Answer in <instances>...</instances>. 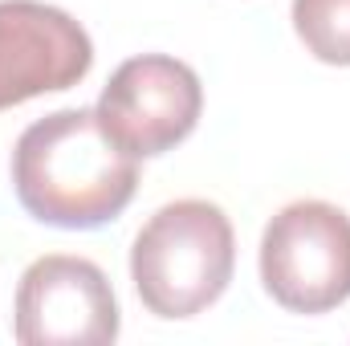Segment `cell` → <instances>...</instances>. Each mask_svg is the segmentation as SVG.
Here are the masks:
<instances>
[{
	"label": "cell",
	"instance_id": "1",
	"mask_svg": "<svg viewBox=\"0 0 350 346\" xmlns=\"http://www.w3.org/2000/svg\"><path fill=\"white\" fill-rule=\"evenodd\" d=\"M139 187V159L122 151L94 110L70 106L37 118L12 147L21 208L53 228L86 232L118 220Z\"/></svg>",
	"mask_w": 350,
	"mask_h": 346
},
{
	"label": "cell",
	"instance_id": "2",
	"mask_svg": "<svg viewBox=\"0 0 350 346\" xmlns=\"http://www.w3.org/2000/svg\"><path fill=\"white\" fill-rule=\"evenodd\" d=\"M237 269V237L220 204H163L131 245V281L147 314L179 322L204 314L228 289Z\"/></svg>",
	"mask_w": 350,
	"mask_h": 346
},
{
	"label": "cell",
	"instance_id": "3",
	"mask_svg": "<svg viewBox=\"0 0 350 346\" xmlns=\"http://www.w3.org/2000/svg\"><path fill=\"white\" fill-rule=\"evenodd\" d=\"M261 285L289 314L350 302V216L326 200L285 204L261 237Z\"/></svg>",
	"mask_w": 350,
	"mask_h": 346
},
{
	"label": "cell",
	"instance_id": "4",
	"mask_svg": "<svg viewBox=\"0 0 350 346\" xmlns=\"http://www.w3.org/2000/svg\"><path fill=\"white\" fill-rule=\"evenodd\" d=\"M204 110L200 74L167 53H143L122 62L98 94L102 131L135 159H155L179 147Z\"/></svg>",
	"mask_w": 350,
	"mask_h": 346
},
{
	"label": "cell",
	"instance_id": "5",
	"mask_svg": "<svg viewBox=\"0 0 350 346\" xmlns=\"http://www.w3.org/2000/svg\"><path fill=\"white\" fill-rule=\"evenodd\" d=\"M118 297L94 261L49 253L21 273L12 306L21 346H102L118 338Z\"/></svg>",
	"mask_w": 350,
	"mask_h": 346
},
{
	"label": "cell",
	"instance_id": "6",
	"mask_svg": "<svg viewBox=\"0 0 350 346\" xmlns=\"http://www.w3.org/2000/svg\"><path fill=\"white\" fill-rule=\"evenodd\" d=\"M94 66L90 33L41 0H0V110L74 90Z\"/></svg>",
	"mask_w": 350,
	"mask_h": 346
},
{
	"label": "cell",
	"instance_id": "7",
	"mask_svg": "<svg viewBox=\"0 0 350 346\" xmlns=\"http://www.w3.org/2000/svg\"><path fill=\"white\" fill-rule=\"evenodd\" d=\"M293 33L318 62L350 66V0H293Z\"/></svg>",
	"mask_w": 350,
	"mask_h": 346
}]
</instances>
